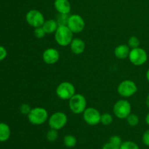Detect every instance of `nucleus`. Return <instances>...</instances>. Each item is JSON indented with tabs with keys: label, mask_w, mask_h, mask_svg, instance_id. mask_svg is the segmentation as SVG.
<instances>
[{
	"label": "nucleus",
	"mask_w": 149,
	"mask_h": 149,
	"mask_svg": "<svg viewBox=\"0 0 149 149\" xmlns=\"http://www.w3.org/2000/svg\"><path fill=\"white\" fill-rule=\"evenodd\" d=\"M74 39V33L67 26H58L55 32V39L56 43L61 47L69 46Z\"/></svg>",
	"instance_id": "obj_1"
},
{
	"label": "nucleus",
	"mask_w": 149,
	"mask_h": 149,
	"mask_svg": "<svg viewBox=\"0 0 149 149\" xmlns=\"http://www.w3.org/2000/svg\"><path fill=\"white\" fill-rule=\"evenodd\" d=\"M28 120L33 125H42L45 124L49 118L48 112L45 108H32L27 116Z\"/></svg>",
	"instance_id": "obj_2"
},
{
	"label": "nucleus",
	"mask_w": 149,
	"mask_h": 149,
	"mask_svg": "<svg viewBox=\"0 0 149 149\" xmlns=\"http://www.w3.org/2000/svg\"><path fill=\"white\" fill-rule=\"evenodd\" d=\"M68 107L74 114H81L87 109V100L83 95L76 93L68 100Z\"/></svg>",
	"instance_id": "obj_3"
},
{
	"label": "nucleus",
	"mask_w": 149,
	"mask_h": 149,
	"mask_svg": "<svg viewBox=\"0 0 149 149\" xmlns=\"http://www.w3.org/2000/svg\"><path fill=\"white\" fill-rule=\"evenodd\" d=\"M113 113L118 119H126V118L132 113V106L130 103L126 99H120L113 105Z\"/></svg>",
	"instance_id": "obj_4"
},
{
	"label": "nucleus",
	"mask_w": 149,
	"mask_h": 149,
	"mask_svg": "<svg viewBox=\"0 0 149 149\" xmlns=\"http://www.w3.org/2000/svg\"><path fill=\"white\" fill-rule=\"evenodd\" d=\"M55 93L61 100H68L76 94V88L71 82L63 81L58 85Z\"/></svg>",
	"instance_id": "obj_5"
},
{
	"label": "nucleus",
	"mask_w": 149,
	"mask_h": 149,
	"mask_svg": "<svg viewBox=\"0 0 149 149\" xmlns=\"http://www.w3.org/2000/svg\"><path fill=\"white\" fill-rule=\"evenodd\" d=\"M117 92L121 97L127 98L133 96L138 92V86L132 80L125 79L119 83Z\"/></svg>",
	"instance_id": "obj_6"
},
{
	"label": "nucleus",
	"mask_w": 149,
	"mask_h": 149,
	"mask_svg": "<svg viewBox=\"0 0 149 149\" xmlns=\"http://www.w3.org/2000/svg\"><path fill=\"white\" fill-rule=\"evenodd\" d=\"M128 58L132 65L141 66L144 65L148 61V54L143 48L139 47L130 49Z\"/></svg>",
	"instance_id": "obj_7"
},
{
	"label": "nucleus",
	"mask_w": 149,
	"mask_h": 149,
	"mask_svg": "<svg viewBox=\"0 0 149 149\" xmlns=\"http://www.w3.org/2000/svg\"><path fill=\"white\" fill-rule=\"evenodd\" d=\"M47 122L49 127L60 130L66 125L68 122V117L64 112L56 111L49 116Z\"/></svg>",
	"instance_id": "obj_8"
},
{
	"label": "nucleus",
	"mask_w": 149,
	"mask_h": 149,
	"mask_svg": "<svg viewBox=\"0 0 149 149\" xmlns=\"http://www.w3.org/2000/svg\"><path fill=\"white\" fill-rule=\"evenodd\" d=\"M26 20L28 24L33 28L42 26L45 19L44 15L38 10H31L26 13Z\"/></svg>",
	"instance_id": "obj_9"
},
{
	"label": "nucleus",
	"mask_w": 149,
	"mask_h": 149,
	"mask_svg": "<svg viewBox=\"0 0 149 149\" xmlns=\"http://www.w3.org/2000/svg\"><path fill=\"white\" fill-rule=\"evenodd\" d=\"M84 122L90 126H95L100 123L101 113L97 109L93 107H88L82 113Z\"/></svg>",
	"instance_id": "obj_10"
},
{
	"label": "nucleus",
	"mask_w": 149,
	"mask_h": 149,
	"mask_svg": "<svg viewBox=\"0 0 149 149\" xmlns=\"http://www.w3.org/2000/svg\"><path fill=\"white\" fill-rule=\"evenodd\" d=\"M67 26L74 33H79L85 28V22L80 15L74 14L69 15Z\"/></svg>",
	"instance_id": "obj_11"
},
{
	"label": "nucleus",
	"mask_w": 149,
	"mask_h": 149,
	"mask_svg": "<svg viewBox=\"0 0 149 149\" xmlns=\"http://www.w3.org/2000/svg\"><path fill=\"white\" fill-rule=\"evenodd\" d=\"M60 59V52L54 47H49L45 49L42 53V60L48 65H53L58 63Z\"/></svg>",
	"instance_id": "obj_12"
},
{
	"label": "nucleus",
	"mask_w": 149,
	"mask_h": 149,
	"mask_svg": "<svg viewBox=\"0 0 149 149\" xmlns=\"http://www.w3.org/2000/svg\"><path fill=\"white\" fill-rule=\"evenodd\" d=\"M69 46L71 52L77 55L82 54L86 48L85 42L80 38H74Z\"/></svg>",
	"instance_id": "obj_13"
},
{
	"label": "nucleus",
	"mask_w": 149,
	"mask_h": 149,
	"mask_svg": "<svg viewBox=\"0 0 149 149\" xmlns=\"http://www.w3.org/2000/svg\"><path fill=\"white\" fill-rule=\"evenodd\" d=\"M54 7L60 14L68 15L71 10V3L68 0H55Z\"/></svg>",
	"instance_id": "obj_14"
},
{
	"label": "nucleus",
	"mask_w": 149,
	"mask_h": 149,
	"mask_svg": "<svg viewBox=\"0 0 149 149\" xmlns=\"http://www.w3.org/2000/svg\"><path fill=\"white\" fill-rule=\"evenodd\" d=\"M130 48L127 45H119L117 47H116L113 51L115 57L118 59L124 60L126 59L129 57L130 52Z\"/></svg>",
	"instance_id": "obj_15"
},
{
	"label": "nucleus",
	"mask_w": 149,
	"mask_h": 149,
	"mask_svg": "<svg viewBox=\"0 0 149 149\" xmlns=\"http://www.w3.org/2000/svg\"><path fill=\"white\" fill-rule=\"evenodd\" d=\"M58 27V24L57 23L56 20L55 19H48L45 20V23L42 25V28L45 31L47 34H52L55 33Z\"/></svg>",
	"instance_id": "obj_16"
},
{
	"label": "nucleus",
	"mask_w": 149,
	"mask_h": 149,
	"mask_svg": "<svg viewBox=\"0 0 149 149\" xmlns=\"http://www.w3.org/2000/svg\"><path fill=\"white\" fill-rule=\"evenodd\" d=\"M11 135V130L8 125L4 122H0V142H6Z\"/></svg>",
	"instance_id": "obj_17"
},
{
	"label": "nucleus",
	"mask_w": 149,
	"mask_h": 149,
	"mask_svg": "<svg viewBox=\"0 0 149 149\" xmlns=\"http://www.w3.org/2000/svg\"><path fill=\"white\" fill-rule=\"evenodd\" d=\"M77 143V140L73 135H66L63 138V144L67 148H74Z\"/></svg>",
	"instance_id": "obj_18"
},
{
	"label": "nucleus",
	"mask_w": 149,
	"mask_h": 149,
	"mask_svg": "<svg viewBox=\"0 0 149 149\" xmlns=\"http://www.w3.org/2000/svg\"><path fill=\"white\" fill-rule=\"evenodd\" d=\"M127 123L128 124V125H130V127H136L137 125H138L140 122V119L139 116L136 114V113H131L126 118Z\"/></svg>",
	"instance_id": "obj_19"
},
{
	"label": "nucleus",
	"mask_w": 149,
	"mask_h": 149,
	"mask_svg": "<svg viewBox=\"0 0 149 149\" xmlns=\"http://www.w3.org/2000/svg\"><path fill=\"white\" fill-rule=\"evenodd\" d=\"M113 121V116L109 113H104L100 116V123L104 126H109L111 125Z\"/></svg>",
	"instance_id": "obj_20"
},
{
	"label": "nucleus",
	"mask_w": 149,
	"mask_h": 149,
	"mask_svg": "<svg viewBox=\"0 0 149 149\" xmlns=\"http://www.w3.org/2000/svg\"><path fill=\"white\" fill-rule=\"evenodd\" d=\"M58 138V130L55 129H50L46 134V138L49 142H55Z\"/></svg>",
	"instance_id": "obj_21"
},
{
	"label": "nucleus",
	"mask_w": 149,
	"mask_h": 149,
	"mask_svg": "<svg viewBox=\"0 0 149 149\" xmlns=\"http://www.w3.org/2000/svg\"><path fill=\"white\" fill-rule=\"evenodd\" d=\"M140 45H141V42H140L139 38L137 37V36H132L129 38V39H128L127 45L130 47V49L139 47Z\"/></svg>",
	"instance_id": "obj_22"
},
{
	"label": "nucleus",
	"mask_w": 149,
	"mask_h": 149,
	"mask_svg": "<svg viewBox=\"0 0 149 149\" xmlns=\"http://www.w3.org/2000/svg\"><path fill=\"white\" fill-rule=\"evenodd\" d=\"M68 17H69L68 15L60 14V13H58V15H57V17L55 20H56L58 26H67Z\"/></svg>",
	"instance_id": "obj_23"
},
{
	"label": "nucleus",
	"mask_w": 149,
	"mask_h": 149,
	"mask_svg": "<svg viewBox=\"0 0 149 149\" xmlns=\"http://www.w3.org/2000/svg\"><path fill=\"white\" fill-rule=\"evenodd\" d=\"M120 149H140L139 146L136 143L131 141H127L122 142V145L120 146Z\"/></svg>",
	"instance_id": "obj_24"
},
{
	"label": "nucleus",
	"mask_w": 149,
	"mask_h": 149,
	"mask_svg": "<svg viewBox=\"0 0 149 149\" xmlns=\"http://www.w3.org/2000/svg\"><path fill=\"white\" fill-rule=\"evenodd\" d=\"M33 34H34L35 37L41 39L45 37L47 33L44 30L43 28H42V26H40V27L35 28L34 31H33Z\"/></svg>",
	"instance_id": "obj_25"
},
{
	"label": "nucleus",
	"mask_w": 149,
	"mask_h": 149,
	"mask_svg": "<svg viewBox=\"0 0 149 149\" xmlns=\"http://www.w3.org/2000/svg\"><path fill=\"white\" fill-rule=\"evenodd\" d=\"M109 142H110L111 143H112L113 145L116 146L118 147H120V146L122 145V140L120 136L114 135H112V136L109 138Z\"/></svg>",
	"instance_id": "obj_26"
},
{
	"label": "nucleus",
	"mask_w": 149,
	"mask_h": 149,
	"mask_svg": "<svg viewBox=\"0 0 149 149\" xmlns=\"http://www.w3.org/2000/svg\"><path fill=\"white\" fill-rule=\"evenodd\" d=\"M31 109L32 108H31V106L29 104H27V103H23V104L20 105L19 110H20V112L22 114L28 116V114L30 113Z\"/></svg>",
	"instance_id": "obj_27"
},
{
	"label": "nucleus",
	"mask_w": 149,
	"mask_h": 149,
	"mask_svg": "<svg viewBox=\"0 0 149 149\" xmlns=\"http://www.w3.org/2000/svg\"><path fill=\"white\" fill-rule=\"evenodd\" d=\"M142 142L144 145L149 147V129L146 130L143 134Z\"/></svg>",
	"instance_id": "obj_28"
},
{
	"label": "nucleus",
	"mask_w": 149,
	"mask_h": 149,
	"mask_svg": "<svg viewBox=\"0 0 149 149\" xmlns=\"http://www.w3.org/2000/svg\"><path fill=\"white\" fill-rule=\"evenodd\" d=\"M7 55V49H5V47H4L3 46H1V45H0V61L5 59Z\"/></svg>",
	"instance_id": "obj_29"
},
{
	"label": "nucleus",
	"mask_w": 149,
	"mask_h": 149,
	"mask_svg": "<svg viewBox=\"0 0 149 149\" xmlns=\"http://www.w3.org/2000/svg\"><path fill=\"white\" fill-rule=\"evenodd\" d=\"M102 149H120V148L116 146L113 145V144L111 143L110 142H108L103 146Z\"/></svg>",
	"instance_id": "obj_30"
},
{
	"label": "nucleus",
	"mask_w": 149,
	"mask_h": 149,
	"mask_svg": "<svg viewBox=\"0 0 149 149\" xmlns=\"http://www.w3.org/2000/svg\"><path fill=\"white\" fill-rule=\"evenodd\" d=\"M145 122H146V125H148V126H149V112L147 113L146 116Z\"/></svg>",
	"instance_id": "obj_31"
},
{
	"label": "nucleus",
	"mask_w": 149,
	"mask_h": 149,
	"mask_svg": "<svg viewBox=\"0 0 149 149\" xmlns=\"http://www.w3.org/2000/svg\"><path fill=\"white\" fill-rule=\"evenodd\" d=\"M146 104L147 107L149 109V93L148 94V95H147L146 99Z\"/></svg>",
	"instance_id": "obj_32"
},
{
	"label": "nucleus",
	"mask_w": 149,
	"mask_h": 149,
	"mask_svg": "<svg viewBox=\"0 0 149 149\" xmlns=\"http://www.w3.org/2000/svg\"><path fill=\"white\" fill-rule=\"evenodd\" d=\"M146 77L147 81H148V82L149 83V68L148 70H147L146 74Z\"/></svg>",
	"instance_id": "obj_33"
}]
</instances>
